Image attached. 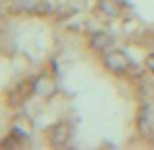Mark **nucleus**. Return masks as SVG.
Masks as SVG:
<instances>
[{
  "label": "nucleus",
  "mask_w": 154,
  "mask_h": 150,
  "mask_svg": "<svg viewBox=\"0 0 154 150\" xmlns=\"http://www.w3.org/2000/svg\"><path fill=\"white\" fill-rule=\"evenodd\" d=\"M103 63H105V66L109 68L111 72H125L129 68V59H127V55L125 53H121V51H109V53H105V57H103Z\"/></svg>",
  "instance_id": "1"
},
{
  "label": "nucleus",
  "mask_w": 154,
  "mask_h": 150,
  "mask_svg": "<svg viewBox=\"0 0 154 150\" xmlns=\"http://www.w3.org/2000/svg\"><path fill=\"white\" fill-rule=\"evenodd\" d=\"M139 127H140L143 133H150L152 127H154V105L150 103V101H146V103L143 105V109H140Z\"/></svg>",
  "instance_id": "2"
},
{
  "label": "nucleus",
  "mask_w": 154,
  "mask_h": 150,
  "mask_svg": "<svg viewBox=\"0 0 154 150\" xmlns=\"http://www.w3.org/2000/svg\"><path fill=\"white\" fill-rule=\"evenodd\" d=\"M33 92L39 94V96H43V98L53 96L55 94V82H53L51 78H47V76H39L33 82Z\"/></svg>",
  "instance_id": "3"
},
{
  "label": "nucleus",
  "mask_w": 154,
  "mask_h": 150,
  "mask_svg": "<svg viewBox=\"0 0 154 150\" xmlns=\"http://www.w3.org/2000/svg\"><path fill=\"white\" fill-rule=\"evenodd\" d=\"M68 136H70V131H68V125L64 123H59L55 129H53V144L55 146H63L64 142L68 140Z\"/></svg>",
  "instance_id": "4"
},
{
  "label": "nucleus",
  "mask_w": 154,
  "mask_h": 150,
  "mask_svg": "<svg viewBox=\"0 0 154 150\" xmlns=\"http://www.w3.org/2000/svg\"><path fill=\"white\" fill-rule=\"evenodd\" d=\"M109 45H111V37L107 33H96L92 37V47L98 49V51H105Z\"/></svg>",
  "instance_id": "5"
},
{
  "label": "nucleus",
  "mask_w": 154,
  "mask_h": 150,
  "mask_svg": "<svg viewBox=\"0 0 154 150\" xmlns=\"http://www.w3.org/2000/svg\"><path fill=\"white\" fill-rule=\"evenodd\" d=\"M100 6H102V10L107 16H117V12H119V8H117V4L113 2V0H102Z\"/></svg>",
  "instance_id": "6"
},
{
  "label": "nucleus",
  "mask_w": 154,
  "mask_h": 150,
  "mask_svg": "<svg viewBox=\"0 0 154 150\" xmlns=\"http://www.w3.org/2000/svg\"><path fill=\"white\" fill-rule=\"evenodd\" d=\"M39 0H18V6L23 8V10H35V8H39Z\"/></svg>",
  "instance_id": "7"
}]
</instances>
